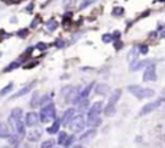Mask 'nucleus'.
Listing matches in <instances>:
<instances>
[{
  "mask_svg": "<svg viewBox=\"0 0 165 148\" xmlns=\"http://www.w3.org/2000/svg\"><path fill=\"white\" fill-rule=\"evenodd\" d=\"M122 46H123V43L120 40H117V42H114V48H116V50H119V49H122Z\"/></svg>",
  "mask_w": 165,
  "mask_h": 148,
  "instance_id": "nucleus-44",
  "label": "nucleus"
},
{
  "mask_svg": "<svg viewBox=\"0 0 165 148\" xmlns=\"http://www.w3.org/2000/svg\"><path fill=\"white\" fill-rule=\"evenodd\" d=\"M52 119H55V107L54 104H48V105L42 107V109L39 112V121L47 124L49 121H52Z\"/></svg>",
  "mask_w": 165,
  "mask_h": 148,
  "instance_id": "nucleus-2",
  "label": "nucleus"
},
{
  "mask_svg": "<svg viewBox=\"0 0 165 148\" xmlns=\"http://www.w3.org/2000/svg\"><path fill=\"white\" fill-rule=\"evenodd\" d=\"M84 127H85V119L83 115H76L72 118L71 122H70V125H68V128L72 132H83Z\"/></svg>",
  "mask_w": 165,
  "mask_h": 148,
  "instance_id": "nucleus-3",
  "label": "nucleus"
},
{
  "mask_svg": "<svg viewBox=\"0 0 165 148\" xmlns=\"http://www.w3.org/2000/svg\"><path fill=\"white\" fill-rule=\"evenodd\" d=\"M51 98H52L51 95H45V96L41 99V104H39V105H41V107H45L48 104H51Z\"/></svg>",
  "mask_w": 165,
  "mask_h": 148,
  "instance_id": "nucleus-33",
  "label": "nucleus"
},
{
  "mask_svg": "<svg viewBox=\"0 0 165 148\" xmlns=\"http://www.w3.org/2000/svg\"><path fill=\"white\" fill-rule=\"evenodd\" d=\"M139 52L142 55H146V53H148V46H146V45H140L139 46Z\"/></svg>",
  "mask_w": 165,
  "mask_h": 148,
  "instance_id": "nucleus-39",
  "label": "nucleus"
},
{
  "mask_svg": "<svg viewBox=\"0 0 165 148\" xmlns=\"http://www.w3.org/2000/svg\"><path fill=\"white\" fill-rule=\"evenodd\" d=\"M39 104H41V98H39V94H38V92H35L34 96H32V101H30V107L35 108L36 105H39Z\"/></svg>",
  "mask_w": 165,
  "mask_h": 148,
  "instance_id": "nucleus-24",
  "label": "nucleus"
},
{
  "mask_svg": "<svg viewBox=\"0 0 165 148\" xmlns=\"http://www.w3.org/2000/svg\"><path fill=\"white\" fill-rule=\"evenodd\" d=\"M102 109H103V102H102V101H97V102H94L93 105H91V108H90V111H89V118L99 116V114L102 112Z\"/></svg>",
  "mask_w": 165,
  "mask_h": 148,
  "instance_id": "nucleus-9",
  "label": "nucleus"
},
{
  "mask_svg": "<svg viewBox=\"0 0 165 148\" xmlns=\"http://www.w3.org/2000/svg\"><path fill=\"white\" fill-rule=\"evenodd\" d=\"M112 36H113V39H117V40H119V37H120V32H119V30H116Z\"/></svg>",
  "mask_w": 165,
  "mask_h": 148,
  "instance_id": "nucleus-45",
  "label": "nucleus"
},
{
  "mask_svg": "<svg viewBox=\"0 0 165 148\" xmlns=\"http://www.w3.org/2000/svg\"><path fill=\"white\" fill-rule=\"evenodd\" d=\"M162 98H164V101H165V89L162 91Z\"/></svg>",
  "mask_w": 165,
  "mask_h": 148,
  "instance_id": "nucleus-48",
  "label": "nucleus"
},
{
  "mask_svg": "<svg viewBox=\"0 0 165 148\" xmlns=\"http://www.w3.org/2000/svg\"><path fill=\"white\" fill-rule=\"evenodd\" d=\"M114 111H116V107H113V105H109V104H107L106 108H104V114H106L107 116H112L114 114Z\"/></svg>",
  "mask_w": 165,
  "mask_h": 148,
  "instance_id": "nucleus-26",
  "label": "nucleus"
},
{
  "mask_svg": "<svg viewBox=\"0 0 165 148\" xmlns=\"http://www.w3.org/2000/svg\"><path fill=\"white\" fill-rule=\"evenodd\" d=\"M164 140H165V137H164Z\"/></svg>",
  "mask_w": 165,
  "mask_h": 148,
  "instance_id": "nucleus-51",
  "label": "nucleus"
},
{
  "mask_svg": "<svg viewBox=\"0 0 165 148\" xmlns=\"http://www.w3.org/2000/svg\"><path fill=\"white\" fill-rule=\"evenodd\" d=\"M161 39H165V30H162V32H161Z\"/></svg>",
  "mask_w": 165,
  "mask_h": 148,
  "instance_id": "nucleus-47",
  "label": "nucleus"
},
{
  "mask_svg": "<svg viewBox=\"0 0 165 148\" xmlns=\"http://www.w3.org/2000/svg\"><path fill=\"white\" fill-rule=\"evenodd\" d=\"M12 88H13V83H9V85H6L3 89L0 91V98H2V96H4L6 94H9V92L12 91Z\"/></svg>",
  "mask_w": 165,
  "mask_h": 148,
  "instance_id": "nucleus-31",
  "label": "nucleus"
},
{
  "mask_svg": "<svg viewBox=\"0 0 165 148\" xmlns=\"http://www.w3.org/2000/svg\"><path fill=\"white\" fill-rule=\"evenodd\" d=\"M42 135V129L41 128H32L29 132H28V140L29 141H38Z\"/></svg>",
  "mask_w": 165,
  "mask_h": 148,
  "instance_id": "nucleus-11",
  "label": "nucleus"
},
{
  "mask_svg": "<svg viewBox=\"0 0 165 148\" xmlns=\"http://www.w3.org/2000/svg\"><path fill=\"white\" fill-rule=\"evenodd\" d=\"M15 131H17V134H19V135H23V134H25V122H23V119L17 122L16 128H15Z\"/></svg>",
  "mask_w": 165,
  "mask_h": 148,
  "instance_id": "nucleus-23",
  "label": "nucleus"
},
{
  "mask_svg": "<svg viewBox=\"0 0 165 148\" xmlns=\"http://www.w3.org/2000/svg\"><path fill=\"white\" fill-rule=\"evenodd\" d=\"M139 46H135V48H132L131 50H129V53H127V62L129 63H135L136 59H138V55H139Z\"/></svg>",
  "mask_w": 165,
  "mask_h": 148,
  "instance_id": "nucleus-12",
  "label": "nucleus"
},
{
  "mask_svg": "<svg viewBox=\"0 0 165 148\" xmlns=\"http://www.w3.org/2000/svg\"><path fill=\"white\" fill-rule=\"evenodd\" d=\"M9 142L12 145H15L16 147L17 142H19V135H13V137H9Z\"/></svg>",
  "mask_w": 165,
  "mask_h": 148,
  "instance_id": "nucleus-37",
  "label": "nucleus"
},
{
  "mask_svg": "<svg viewBox=\"0 0 165 148\" xmlns=\"http://www.w3.org/2000/svg\"><path fill=\"white\" fill-rule=\"evenodd\" d=\"M39 22H41V17H35L34 20H32V23H30V27H35V26H38Z\"/></svg>",
  "mask_w": 165,
  "mask_h": 148,
  "instance_id": "nucleus-41",
  "label": "nucleus"
},
{
  "mask_svg": "<svg viewBox=\"0 0 165 148\" xmlns=\"http://www.w3.org/2000/svg\"><path fill=\"white\" fill-rule=\"evenodd\" d=\"M47 48H48L47 43H38V45H36V49H39V50H45Z\"/></svg>",
  "mask_w": 165,
  "mask_h": 148,
  "instance_id": "nucleus-43",
  "label": "nucleus"
},
{
  "mask_svg": "<svg viewBox=\"0 0 165 148\" xmlns=\"http://www.w3.org/2000/svg\"><path fill=\"white\" fill-rule=\"evenodd\" d=\"M32 88H34V82H32V83H29V85H26V87H25V88H22L21 91H17L16 94H15V95H12L10 98H12V99L21 98V96H23V95H26V94H28V92H29V91L32 89Z\"/></svg>",
  "mask_w": 165,
  "mask_h": 148,
  "instance_id": "nucleus-14",
  "label": "nucleus"
},
{
  "mask_svg": "<svg viewBox=\"0 0 165 148\" xmlns=\"http://www.w3.org/2000/svg\"><path fill=\"white\" fill-rule=\"evenodd\" d=\"M96 3V0H83V3L80 4V10H83V9H87L89 6H91V4Z\"/></svg>",
  "mask_w": 165,
  "mask_h": 148,
  "instance_id": "nucleus-30",
  "label": "nucleus"
},
{
  "mask_svg": "<svg viewBox=\"0 0 165 148\" xmlns=\"http://www.w3.org/2000/svg\"><path fill=\"white\" fill-rule=\"evenodd\" d=\"M74 141H76V137H74V135L67 137V140H65V142H64V147H65V148H70L72 144H74Z\"/></svg>",
  "mask_w": 165,
  "mask_h": 148,
  "instance_id": "nucleus-32",
  "label": "nucleus"
},
{
  "mask_svg": "<svg viewBox=\"0 0 165 148\" xmlns=\"http://www.w3.org/2000/svg\"><path fill=\"white\" fill-rule=\"evenodd\" d=\"M17 36L21 37V39H25V37L28 36V30H26V29H21L19 32H17Z\"/></svg>",
  "mask_w": 165,
  "mask_h": 148,
  "instance_id": "nucleus-38",
  "label": "nucleus"
},
{
  "mask_svg": "<svg viewBox=\"0 0 165 148\" xmlns=\"http://www.w3.org/2000/svg\"><path fill=\"white\" fill-rule=\"evenodd\" d=\"M144 81L145 82H154V81H157V65L154 62L151 65L146 66L145 74H144Z\"/></svg>",
  "mask_w": 165,
  "mask_h": 148,
  "instance_id": "nucleus-5",
  "label": "nucleus"
},
{
  "mask_svg": "<svg viewBox=\"0 0 165 148\" xmlns=\"http://www.w3.org/2000/svg\"><path fill=\"white\" fill-rule=\"evenodd\" d=\"M67 132H64V131H59L58 132V144L64 145V142H65V140H67Z\"/></svg>",
  "mask_w": 165,
  "mask_h": 148,
  "instance_id": "nucleus-27",
  "label": "nucleus"
},
{
  "mask_svg": "<svg viewBox=\"0 0 165 148\" xmlns=\"http://www.w3.org/2000/svg\"><path fill=\"white\" fill-rule=\"evenodd\" d=\"M123 13H125V10H123L122 7H114V9H113V12H112V15H113L114 17H120Z\"/></svg>",
  "mask_w": 165,
  "mask_h": 148,
  "instance_id": "nucleus-34",
  "label": "nucleus"
},
{
  "mask_svg": "<svg viewBox=\"0 0 165 148\" xmlns=\"http://www.w3.org/2000/svg\"><path fill=\"white\" fill-rule=\"evenodd\" d=\"M55 46H57V48H64V46H65V42H64L62 39H58V40L55 42Z\"/></svg>",
  "mask_w": 165,
  "mask_h": 148,
  "instance_id": "nucleus-42",
  "label": "nucleus"
},
{
  "mask_svg": "<svg viewBox=\"0 0 165 148\" xmlns=\"http://www.w3.org/2000/svg\"><path fill=\"white\" fill-rule=\"evenodd\" d=\"M152 63V61H136L135 63H132L131 65V70H139L140 68H144V66H148Z\"/></svg>",
  "mask_w": 165,
  "mask_h": 148,
  "instance_id": "nucleus-16",
  "label": "nucleus"
},
{
  "mask_svg": "<svg viewBox=\"0 0 165 148\" xmlns=\"http://www.w3.org/2000/svg\"><path fill=\"white\" fill-rule=\"evenodd\" d=\"M164 102H165L164 98H161V99H158V101H154V102L146 104V105H144V107H142V109H140V112H139V115H148L149 112H152L154 109H157L158 107H161Z\"/></svg>",
  "mask_w": 165,
  "mask_h": 148,
  "instance_id": "nucleus-6",
  "label": "nucleus"
},
{
  "mask_svg": "<svg viewBox=\"0 0 165 148\" xmlns=\"http://www.w3.org/2000/svg\"><path fill=\"white\" fill-rule=\"evenodd\" d=\"M59 127H61V121H59V119H55L54 124L48 128V132H49V134H57V132H59Z\"/></svg>",
  "mask_w": 165,
  "mask_h": 148,
  "instance_id": "nucleus-20",
  "label": "nucleus"
},
{
  "mask_svg": "<svg viewBox=\"0 0 165 148\" xmlns=\"http://www.w3.org/2000/svg\"><path fill=\"white\" fill-rule=\"evenodd\" d=\"M39 121V114H36V112H28L25 116V125L26 127H30L34 128L36 124H38Z\"/></svg>",
  "mask_w": 165,
  "mask_h": 148,
  "instance_id": "nucleus-8",
  "label": "nucleus"
},
{
  "mask_svg": "<svg viewBox=\"0 0 165 148\" xmlns=\"http://www.w3.org/2000/svg\"><path fill=\"white\" fill-rule=\"evenodd\" d=\"M19 121H22V109L21 108H13L10 115H9V125L15 129Z\"/></svg>",
  "mask_w": 165,
  "mask_h": 148,
  "instance_id": "nucleus-7",
  "label": "nucleus"
},
{
  "mask_svg": "<svg viewBox=\"0 0 165 148\" xmlns=\"http://www.w3.org/2000/svg\"><path fill=\"white\" fill-rule=\"evenodd\" d=\"M57 27H58V22L55 20V19H51V20L47 23V30L48 32H54Z\"/></svg>",
  "mask_w": 165,
  "mask_h": 148,
  "instance_id": "nucleus-22",
  "label": "nucleus"
},
{
  "mask_svg": "<svg viewBox=\"0 0 165 148\" xmlns=\"http://www.w3.org/2000/svg\"><path fill=\"white\" fill-rule=\"evenodd\" d=\"M127 91L131 92L133 96H136L138 99H145V98H152L155 95V91L151 88H144L140 85H129Z\"/></svg>",
  "mask_w": 165,
  "mask_h": 148,
  "instance_id": "nucleus-1",
  "label": "nucleus"
},
{
  "mask_svg": "<svg viewBox=\"0 0 165 148\" xmlns=\"http://www.w3.org/2000/svg\"><path fill=\"white\" fill-rule=\"evenodd\" d=\"M54 144H55L54 140H47V141H44L42 142L41 148H54Z\"/></svg>",
  "mask_w": 165,
  "mask_h": 148,
  "instance_id": "nucleus-35",
  "label": "nucleus"
},
{
  "mask_svg": "<svg viewBox=\"0 0 165 148\" xmlns=\"http://www.w3.org/2000/svg\"><path fill=\"white\" fill-rule=\"evenodd\" d=\"M39 62L38 61H34V62H30V63H26L25 65V69H30V68H34V66H36Z\"/></svg>",
  "mask_w": 165,
  "mask_h": 148,
  "instance_id": "nucleus-40",
  "label": "nucleus"
},
{
  "mask_svg": "<svg viewBox=\"0 0 165 148\" xmlns=\"http://www.w3.org/2000/svg\"><path fill=\"white\" fill-rule=\"evenodd\" d=\"M74 116H76V108H70V109H67L65 114H64L61 124H62V125H70V122L72 121Z\"/></svg>",
  "mask_w": 165,
  "mask_h": 148,
  "instance_id": "nucleus-10",
  "label": "nucleus"
},
{
  "mask_svg": "<svg viewBox=\"0 0 165 148\" xmlns=\"http://www.w3.org/2000/svg\"><path fill=\"white\" fill-rule=\"evenodd\" d=\"M0 42H2V37H0Z\"/></svg>",
  "mask_w": 165,
  "mask_h": 148,
  "instance_id": "nucleus-50",
  "label": "nucleus"
},
{
  "mask_svg": "<svg viewBox=\"0 0 165 148\" xmlns=\"http://www.w3.org/2000/svg\"><path fill=\"white\" fill-rule=\"evenodd\" d=\"M102 40L104 42V43H112V42H113V36H112V35H109V33H107V35H103Z\"/></svg>",
  "mask_w": 165,
  "mask_h": 148,
  "instance_id": "nucleus-36",
  "label": "nucleus"
},
{
  "mask_svg": "<svg viewBox=\"0 0 165 148\" xmlns=\"http://www.w3.org/2000/svg\"><path fill=\"white\" fill-rule=\"evenodd\" d=\"M96 94L107 95V94H109V87H107L106 83H99L97 87H96Z\"/></svg>",
  "mask_w": 165,
  "mask_h": 148,
  "instance_id": "nucleus-19",
  "label": "nucleus"
},
{
  "mask_svg": "<svg viewBox=\"0 0 165 148\" xmlns=\"http://www.w3.org/2000/svg\"><path fill=\"white\" fill-rule=\"evenodd\" d=\"M78 88L77 87H70L64 89V95H65V102L67 104H76L78 102V96H80V92H78Z\"/></svg>",
  "mask_w": 165,
  "mask_h": 148,
  "instance_id": "nucleus-4",
  "label": "nucleus"
},
{
  "mask_svg": "<svg viewBox=\"0 0 165 148\" xmlns=\"http://www.w3.org/2000/svg\"><path fill=\"white\" fill-rule=\"evenodd\" d=\"M9 137H10L9 125L4 122H0V138H9Z\"/></svg>",
  "mask_w": 165,
  "mask_h": 148,
  "instance_id": "nucleus-18",
  "label": "nucleus"
},
{
  "mask_svg": "<svg viewBox=\"0 0 165 148\" xmlns=\"http://www.w3.org/2000/svg\"><path fill=\"white\" fill-rule=\"evenodd\" d=\"M54 148H55V147H54Z\"/></svg>",
  "mask_w": 165,
  "mask_h": 148,
  "instance_id": "nucleus-52",
  "label": "nucleus"
},
{
  "mask_svg": "<svg viewBox=\"0 0 165 148\" xmlns=\"http://www.w3.org/2000/svg\"><path fill=\"white\" fill-rule=\"evenodd\" d=\"M32 7H34V3H30L29 6H28V9H26V10H28V12H30V10H32Z\"/></svg>",
  "mask_w": 165,
  "mask_h": 148,
  "instance_id": "nucleus-46",
  "label": "nucleus"
},
{
  "mask_svg": "<svg viewBox=\"0 0 165 148\" xmlns=\"http://www.w3.org/2000/svg\"><path fill=\"white\" fill-rule=\"evenodd\" d=\"M159 2H165V0H159Z\"/></svg>",
  "mask_w": 165,
  "mask_h": 148,
  "instance_id": "nucleus-49",
  "label": "nucleus"
},
{
  "mask_svg": "<svg viewBox=\"0 0 165 148\" xmlns=\"http://www.w3.org/2000/svg\"><path fill=\"white\" fill-rule=\"evenodd\" d=\"M94 137H96V129L91 128V129H89V131H85V132L81 134L80 141H81V142H85V141H90L91 138H94Z\"/></svg>",
  "mask_w": 165,
  "mask_h": 148,
  "instance_id": "nucleus-15",
  "label": "nucleus"
},
{
  "mask_svg": "<svg viewBox=\"0 0 165 148\" xmlns=\"http://www.w3.org/2000/svg\"><path fill=\"white\" fill-rule=\"evenodd\" d=\"M93 85H94V83H89V85H87L84 89L81 91V92H80V96H78V101H83V99H87V98H89L90 92H91V89H93Z\"/></svg>",
  "mask_w": 165,
  "mask_h": 148,
  "instance_id": "nucleus-17",
  "label": "nucleus"
},
{
  "mask_svg": "<svg viewBox=\"0 0 165 148\" xmlns=\"http://www.w3.org/2000/svg\"><path fill=\"white\" fill-rule=\"evenodd\" d=\"M120 96H122V91H120V89L113 91V92H112V95H110V98H109V105L116 107V102L120 99Z\"/></svg>",
  "mask_w": 165,
  "mask_h": 148,
  "instance_id": "nucleus-13",
  "label": "nucleus"
},
{
  "mask_svg": "<svg viewBox=\"0 0 165 148\" xmlns=\"http://www.w3.org/2000/svg\"><path fill=\"white\" fill-rule=\"evenodd\" d=\"M90 102H89V99H83V101H78V109H80L81 112L85 111L87 108H89Z\"/></svg>",
  "mask_w": 165,
  "mask_h": 148,
  "instance_id": "nucleus-25",
  "label": "nucleus"
},
{
  "mask_svg": "<svg viewBox=\"0 0 165 148\" xmlns=\"http://www.w3.org/2000/svg\"><path fill=\"white\" fill-rule=\"evenodd\" d=\"M74 4H76V0H62V7L65 9V10L71 9Z\"/></svg>",
  "mask_w": 165,
  "mask_h": 148,
  "instance_id": "nucleus-28",
  "label": "nucleus"
},
{
  "mask_svg": "<svg viewBox=\"0 0 165 148\" xmlns=\"http://www.w3.org/2000/svg\"><path fill=\"white\" fill-rule=\"evenodd\" d=\"M21 63H22L21 61H15V62H12L10 65L6 66V69H4V70H6V72H9V70H12V69H16L17 66H21Z\"/></svg>",
  "mask_w": 165,
  "mask_h": 148,
  "instance_id": "nucleus-29",
  "label": "nucleus"
},
{
  "mask_svg": "<svg viewBox=\"0 0 165 148\" xmlns=\"http://www.w3.org/2000/svg\"><path fill=\"white\" fill-rule=\"evenodd\" d=\"M102 124L100 116H93V118H87V125L89 127H99Z\"/></svg>",
  "mask_w": 165,
  "mask_h": 148,
  "instance_id": "nucleus-21",
  "label": "nucleus"
}]
</instances>
